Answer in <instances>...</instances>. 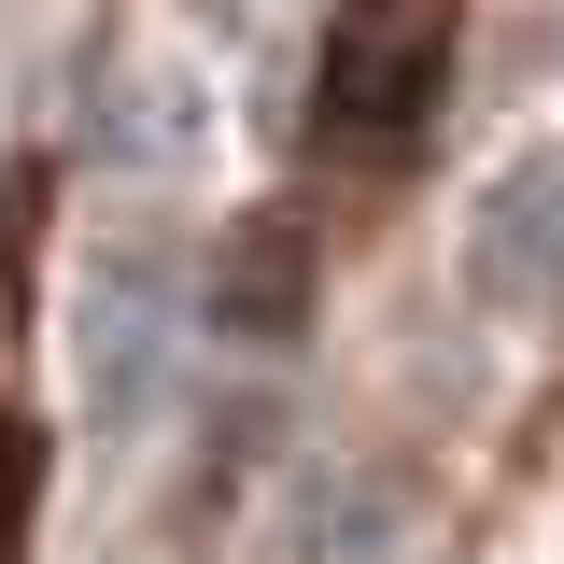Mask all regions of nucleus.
Returning <instances> with one entry per match:
<instances>
[{
  "label": "nucleus",
  "mask_w": 564,
  "mask_h": 564,
  "mask_svg": "<svg viewBox=\"0 0 564 564\" xmlns=\"http://www.w3.org/2000/svg\"><path fill=\"white\" fill-rule=\"evenodd\" d=\"M170 367H184V269L155 240H99L85 254V296H70V395H85V437L128 452L141 423L170 410Z\"/></svg>",
  "instance_id": "f257e3e1"
},
{
  "label": "nucleus",
  "mask_w": 564,
  "mask_h": 564,
  "mask_svg": "<svg viewBox=\"0 0 564 564\" xmlns=\"http://www.w3.org/2000/svg\"><path fill=\"white\" fill-rule=\"evenodd\" d=\"M423 57H437V0H352L339 57H325V128H410L423 113Z\"/></svg>",
  "instance_id": "f03ea898"
},
{
  "label": "nucleus",
  "mask_w": 564,
  "mask_h": 564,
  "mask_svg": "<svg viewBox=\"0 0 564 564\" xmlns=\"http://www.w3.org/2000/svg\"><path fill=\"white\" fill-rule=\"evenodd\" d=\"M466 269H480V296H508V311H564V155L508 170V184L480 198Z\"/></svg>",
  "instance_id": "7ed1b4c3"
}]
</instances>
